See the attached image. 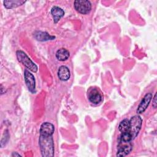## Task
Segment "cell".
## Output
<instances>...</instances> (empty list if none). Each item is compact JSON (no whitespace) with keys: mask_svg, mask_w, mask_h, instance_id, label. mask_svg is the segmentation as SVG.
<instances>
[{"mask_svg":"<svg viewBox=\"0 0 157 157\" xmlns=\"http://www.w3.org/2000/svg\"><path fill=\"white\" fill-rule=\"evenodd\" d=\"M39 144L42 156L52 157L54 155V142L52 135L40 134Z\"/></svg>","mask_w":157,"mask_h":157,"instance_id":"1","label":"cell"},{"mask_svg":"<svg viewBox=\"0 0 157 157\" xmlns=\"http://www.w3.org/2000/svg\"><path fill=\"white\" fill-rule=\"evenodd\" d=\"M142 124V119L139 115H134L129 120V133L130 134L132 140H134L138 135Z\"/></svg>","mask_w":157,"mask_h":157,"instance_id":"2","label":"cell"},{"mask_svg":"<svg viewBox=\"0 0 157 157\" xmlns=\"http://www.w3.org/2000/svg\"><path fill=\"white\" fill-rule=\"evenodd\" d=\"M18 61L24 65L27 69L32 72H36L37 71V65L28 57V56L22 50H17L16 52Z\"/></svg>","mask_w":157,"mask_h":157,"instance_id":"3","label":"cell"},{"mask_svg":"<svg viewBox=\"0 0 157 157\" xmlns=\"http://www.w3.org/2000/svg\"><path fill=\"white\" fill-rule=\"evenodd\" d=\"M74 7L78 13L87 14L91 11V4L88 0H77L74 1Z\"/></svg>","mask_w":157,"mask_h":157,"instance_id":"4","label":"cell"},{"mask_svg":"<svg viewBox=\"0 0 157 157\" xmlns=\"http://www.w3.org/2000/svg\"><path fill=\"white\" fill-rule=\"evenodd\" d=\"M118 150L117 156H125L128 155L132 150L131 142H123L118 140Z\"/></svg>","mask_w":157,"mask_h":157,"instance_id":"5","label":"cell"},{"mask_svg":"<svg viewBox=\"0 0 157 157\" xmlns=\"http://www.w3.org/2000/svg\"><path fill=\"white\" fill-rule=\"evenodd\" d=\"M88 99L89 101L94 105L100 104L102 101V96L99 91L96 88H91L88 91Z\"/></svg>","mask_w":157,"mask_h":157,"instance_id":"6","label":"cell"},{"mask_svg":"<svg viewBox=\"0 0 157 157\" xmlns=\"http://www.w3.org/2000/svg\"><path fill=\"white\" fill-rule=\"evenodd\" d=\"M24 78L28 90L33 94L36 93V82L34 75L27 69L24 71Z\"/></svg>","mask_w":157,"mask_h":157,"instance_id":"7","label":"cell"},{"mask_svg":"<svg viewBox=\"0 0 157 157\" xmlns=\"http://www.w3.org/2000/svg\"><path fill=\"white\" fill-rule=\"evenodd\" d=\"M152 98V94L151 93H147L144 97L142 98L140 104H139L136 112L137 114H140L144 113L147 109L151 100Z\"/></svg>","mask_w":157,"mask_h":157,"instance_id":"8","label":"cell"},{"mask_svg":"<svg viewBox=\"0 0 157 157\" xmlns=\"http://www.w3.org/2000/svg\"><path fill=\"white\" fill-rule=\"evenodd\" d=\"M34 38L39 40V41H41V42H44V41H47V40H53L55 37L50 35L47 32H44V31H36L34 33Z\"/></svg>","mask_w":157,"mask_h":157,"instance_id":"9","label":"cell"},{"mask_svg":"<svg viewBox=\"0 0 157 157\" xmlns=\"http://www.w3.org/2000/svg\"><path fill=\"white\" fill-rule=\"evenodd\" d=\"M70 71L66 66H61L58 71V76L62 81H67L70 78Z\"/></svg>","mask_w":157,"mask_h":157,"instance_id":"10","label":"cell"},{"mask_svg":"<svg viewBox=\"0 0 157 157\" xmlns=\"http://www.w3.org/2000/svg\"><path fill=\"white\" fill-rule=\"evenodd\" d=\"M51 13L53 18V21L55 23H57L60 18L64 15V10L58 6H53L52 7L51 10Z\"/></svg>","mask_w":157,"mask_h":157,"instance_id":"11","label":"cell"},{"mask_svg":"<svg viewBox=\"0 0 157 157\" xmlns=\"http://www.w3.org/2000/svg\"><path fill=\"white\" fill-rule=\"evenodd\" d=\"M54 131H55L54 125L48 122H45L42 123L40 128V134L53 135Z\"/></svg>","mask_w":157,"mask_h":157,"instance_id":"12","label":"cell"},{"mask_svg":"<svg viewBox=\"0 0 157 157\" xmlns=\"http://www.w3.org/2000/svg\"><path fill=\"white\" fill-rule=\"evenodd\" d=\"M25 1H21V0H10V1H4L3 2L4 6L6 9H13L18 7L24 3H25Z\"/></svg>","mask_w":157,"mask_h":157,"instance_id":"13","label":"cell"},{"mask_svg":"<svg viewBox=\"0 0 157 157\" xmlns=\"http://www.w3.org/2000/svg\"><path fill=\"white\" fill-rule=\"evenodd\" d=\"M69 57V51L64 48H59L56 52V58L60 61H64L68 59Z\"/></svg>","mask_w":157,"mask_h":157,"instance_id":"14","label":"cell"},{"mask_svg":"<svg viewBox=\"0 0 157 157\" xmlns=\"http://www.w3.org/2000/svg\"><path fill=\"white\" fill-rule=\"evenodd\" d=\"M129 120L125 118L119 124L118 129L121 132H129Z\"/></svg>","mask_w":157,"mask_h":157,"instance_id":"15","label":"cell"},{"mask_svg":"<svg viewBox=\"0 0 157 157\" xmlns=\"http://www.w3.org/2000/svg\"><path fill=\"white\" fill-rule=\"evenodd\" d=\"M4 134H5V139H4V137L2 138L1 141V147H2L3 143H4V144H6V143L8 141L9 138V133H8L7 130H6V131H4Z\"/></svg>","mask_w":157,"mask_h":157,"instance_id":"16","label":"cell"},{"mask_svg":"<svg viewBox=\"0 0 157 157\" xmlns=\"http://www.w3.org/2000/svg\"><path fill=\"white\" fill-rule=\"evenodd\" d=\"M152 105H153V108H155V109L156 108V94H155V96L153 98V101Z\"/></svg>","mask_w":157,"mask_h":157,"instance_id":"17","label":"cell"},{"mask_svg":"<svg viewBox=\"0 0 157 157\" xmlns=\"http://www.w3.org/2000/svg\"><path fill=\"white\" fill-rule=\"evenodd\" d=\"M12 156H21V155L17 152H13L12 154Z\"/></svg>","mask_w":157,"mask_h":157,"instance_id":"18","label":"cell"}]
</instances>
